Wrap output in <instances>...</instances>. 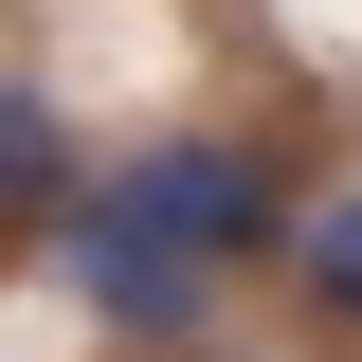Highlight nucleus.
<instances>
[{
  "instance_id": "1",
  "label": "nucleus",
  "mask_w": 362,
  "mask_h": 362,
  "mask_svg": "<svg viewBox=\"0 0 362 362\" xmlns=\"http://www.w3.org/2000/svg\"><path fill=\"white\" fill-rule=\"evenodd\" d=\"M109 235H145V254H181V272H218V254H272L290 235V199H272L235 145H145V163H109V199H90Z\"/></svg>"
},
{
  "instance_id": "2",
  "label": "nucleus",
  "mask_w": 362,
  "mask_h": 362,
  "mask_svg": "<svg viewBox=\"0 0 362 362\" xmlns=\"http://www.w3.org/2000/svg\"><path fill=\"white\" fill-rule=\"evenodd\" d=\"M73 290L127 326V344H181V326H199V272L145 254V235H109V218H73Z\"/></svg>"
},
{
  "instance_id": "3",
  "label": "nucleus",
  "mask_w": 362,
  "mask_h": 362,
  "mask_svg": "<svg viewBox=\"0 0 362 362\" xmlns=\"http://www.w3.org/2000/svg\"><path fill=\"white\" fill-rule=\"evenodd\" d=\"M290 272H308L326 308H362V199H308L290 218Z\"/></svg>"
}]
</instances>
